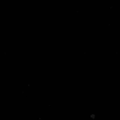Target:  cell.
Returning a JSON list of instances; mask_svg holds the SVG:
<instances>
[]
</instances>
